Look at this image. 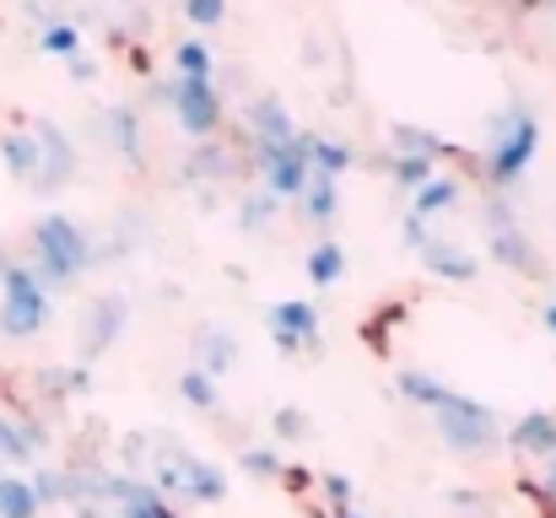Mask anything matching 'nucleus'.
<instances>
[{"instance_id": "nucleus-1", "label": "nucleus", "mask_w": 556, "mask_h": 518, "mask_svg": "<svg viewBox=\"0 0 556 518\" xmlns=\"http://www.w3.org/2000/svg\"><path fill=\"white\" fill-rule=\"evenodd\" d=\"M27 265L54 298V292H71L81 276H92L103 260H98V238L81 222H71L65 211H43L27 232Z\"/></svg>"}, {"instance_id": "nucleus-2", "label": "nucleus", "mask_w": 556, "mask_h": 518, "mask_svg": "<svg viewBox=\"0 0 556 518\" xmlns=\"http://www.w3.org/2000/svg\"><path fill=\"white\" fill-rule=\"evenodd\" d=\"M427 416H432L438 443H443L448 454H459V459H492V454L503 448V416H497L492 405L470 400V394H454V389H448Z\"/></svg>"}, {"instance_id": "nucleus-3", "label": "nucleus", "mask_w": 556, "mask_h": 518, "mask_svg": "<svg viewBox=\"0 0 556 518\" xmlns=\"http://www.w3.org/2000/svg\"><path fill=\"white\" fill-rule=\"evenodd\" d=\"M535 152H541V119L525 103H508L503 114H492V147L481 157V178L492 189H514L530 173Z\"/></svg>"}, {"instance_id": "nucleus-4", "label": "nucleus", "mask_w": 556, "mask_h": 518, "mask_svg": "<svg viewBox=\"0 0 556 518\" xmlns=\"http://www.w3.org/2000/svg\"><path fill=\"white\" fill-rule=\"evenodd\" d=\"M49 292H43V281L33 276V265L27 260H11L5 270H0V336L5 341H33V336H43V325H49Z\"/></svg>"}, {"instance_id": "nucleus-5", "label": "nucleus", "mask_w": 556, "mask_h": 518, "mask_svg": "<svg viewBox=\"0 0 556 518\" xmlns=\"http://www.w3.org/2000/svg\"><path fill=\"white\" fill-rule=\"evenodd\" d=\"M481 222H486V254H492V265H503L508 276H519V281H546V265H541V249L530 243V232L519 227V216L508 211V200H486V211H481Z\"/></svg>"}, {"instance_id": "nucleus-6", "label": "nucleus", "mask_w": 556, "mask_h": 518, "mask_svg": "<svg viewBox=\"0 0 556 518\" xmlns=\"http://www.w3.org/2000/svg\"><path fill=\"white\" fill-rule=\"evenodd\" d=\"M152 487L174 503H200V508H222L227 503V492H232V481H227V470L222 465H211V459H194V454H174V459H163L157 470H152Z\"/></svg>"}, {"instance_id": "nucleus-7", "label": "nucleus", "mask_w": 556, "mask_h": 518, "mask_svg": "<svg viewBox=\"0 0 556 518\" xmlns=\"http://www.w3.org/2000/svg\"><path fill=\"white\" fill-rule=\"evenodd\" d=\"M27 130H33V141H38V173H33V184H27V189L49 200V194H60V189L76 178L81 157H76V141H71L54 119H33Z\"/></svg>"}, {"instance_id": "nucleus-8", "label": "nucleus", "mask_w": 556, "mask_h": 518, "mask_svg": "<svg viewBox=\"0 0 556 518\" xmlns=\"http://www.w3.org/2000/svg\"><path fill=\"white\" fill-rule=\"evenodd\" d=\"M254 168L265 178V194H276V200H298L303 189H308V147H303V130L292 136V141H281V147H254Z\"/></svg>"}, {"instance_id": "nucleus-9", "label": "nucleus", "mask_w": 556, "mask_h": 518, "mask_svg": "<svg viewBox=\"0 0 556 518\" xmlns=\"http://www.w3.org/2000/svg\"><path fill=\"white\" fill-rule=\"evenodd\" d=\"M265 336L281 356H308L319 351V308L308 298H287L265 308Z\"/></svg>"}, {"instance_id": "nucleus-10", "label": "nucleus", "mask_w": 556, "mask_h": 518, "mask_svg": "<svg viewBox=\"0 0 556 518\" xmlns=\"http://www.w3.org/2000/svg\"><path fill=\"white\" fill-rule=\"evenodd\" d=\"M125 325H130V298L125 292H98L92 303H87V314H81V367H92L103 351H114L119 336H125Z\"/></svg>"}, {"instance_id": "nucleus-11", "label": "nucleus", "mask_w": 556, "mask_h": 518, "mask_svg": "<svg viewBox=\"0 0 556 518\" xmlns=\"http://www.w3.org/2000/svg\"><path fill=\"white\" fill-rule=\"evenodd\" d=\"M168 109H174V119H179V130H185L189 141H211L222 130V92H216V81H189V76H179Z\"/></svg>"}, {"instance_id": "nucleus-12", "label": "nucleus", "mask_w": 556, "mask_h": 518, "mask_svg": "<svg viewBox=\"0 0 556 518\" xmlns=\"http://www.w3.org/2000/svg\"><path fill=\"white\" fill-rule=\"evenodd\" d=\"M503 448H508L514 459H530V465L552 459L556 454V410H525V416L503 432Z\"/></svg>"}, {"instance_id": "nucleus-13", "label": "nucleus", "mask_w": 556, "mask_h": 518, "mask_svg": "<svg viewBox=\"0 0 556 518\" xmlns=\"http://www.w3.org/2000/svg\"><path fill=\"white\" fill-rule=\"evenodd\" d=\"M189 351H194L189 367H200V372H211V378H227V372L238 367V336L222 330V325H200V330L189 336Z\"/></svg>"}, {"instance_id": "nucleus-14", "label": "nucleus", "mask_w": 556, "mask_h": 518, "mask_svg": "<svg viewBox=\"0 0 556 518\" xmlns=\"http://www.w3.org/2000/svg\"><path fill=\"white\" fill-rule=\"evenodd\" d=\"M243 119H249V141H254V147H281V141L298 136V125H292V114H287V103H281L276 92H260Z\"/></svg>"}, {"instance_id": "nucleus-15", "label": "nucleus", "mask_w": 556, "mask_h": 518, "mask_svg": "<svg viewBox=\"0 0 556 518\" xmlns=\"http://www.w3.org/2000/svg\"><path fill=\"white\" fill-rule=\"evenodd\" d=\"M416 260L427 265V276H438V281H476L481 276V260L476 254H465L459 243H448V238H427L421 249H416Z\"/></svg>"}, {"instance_id": "nucleus-16", "label": "nucleus", "mask_w": 556, "mask_h": 518, "mask_svg": "<svg viewBox=\"0 0 556 518\" xmlns=\"http://www.w3.org/2000/svg\"><path fill=\"white\" fill-rule=\"evenodd\" d=\"M103 136H109V147H114L130 168H141V157H147V130H141V114H136L130 103L103 109Z\"/></svg>"}, {"instance_id": "nucleus-17", "label": "nucleus", "mask_w": 556, "mask_h": 518, "mask_svg": "<svg viewBox=\"0 0 556 518\" xmlns=\"http://www.w3.org/2000/svg\"><path fill=\"white\" fill-rule=\"evenodd\" d=\"M389 147H394V157H427V163H438V157H459V163H481V157H465L459 147H448L443 136H432V130H421V125H389Z\"/></svg>"}, {"instance_id": "nucleus-18", "label": "nucleus", "mask_w": 556, "mask_h": 518, "mask_svg": "<svg viewBox=\"0 0 556 518\" xmlns=\"http://www.w3.org/2000/svg\"><path fill=\"white\" fill-rule=\"evenodd\" d=\"M179 178H185V184H222V178H232V147H222L216 136H211V141H194Z\"/></svg>"}, {"instance_id": "nucleus-19", "label": "nucleus", "mask_w": 556, "mask_h": 518, "mask_svg": "<svg viewBox=\"0 0 556 518\" xmlns=\"http://www.w3.org/2000/svg\"><path fill=\"white\" fill-rule=\"evenodd\" d=\"M459 200H465V184H459V178H443V173H432L421 189H410V216L432 222V216H448Z\"/></svg>"}, {"instance_id": "nucleus-20", "label": "nucleus", "mask_w": 556, "mask_h": 518, "mask_svg": "<svg viewBox=\"0 0 556 518\" xmlns=\"http://www.w3.org/2000/svg\"><path fill=\"white\" fill-rule=\"evenodd\" d=\"M33 389L49 400V405H60V400H76V394H92V367H43L38 378H33Z\"/></svg>"}, {"instance_id": "nucleus-21", "label": "nucleus", "mask_w": 556, "mask_h": 518, "mask_svg": "<svg viewBox=\"0 0 556 518\" xmlns=\"http://www.w3.org/2000/svg\"><path fill=\"white\" fill-rule=\"evenodd\" d=\"M0 163H5V173H11L16 184H33V173H38V141H33L27 125L0 130Z\"/></svg>"}, {"instance_id": "nucleus-22", "label": "nucleus", "mask_w": 556, "mask_h": 518, "mask_svg": "<svg viewBox=\"0 0 556 518\" xmlns=\"http://www.w3.org/2000/svg\"><path fill=\"white\" fill-rule=\"evenodd\" d=\"M303 270H308V287H314V292H330V287L346 276V249H341L336 238H319V243L308 249Z\"/></svg>"}, {"instance_id": "nucleus-23", "label": "nucleus", "mask_w": 556, "mask_h": 518, "mask_svg": "<svg viewBox=\"0 0 556 518\" xmlns=\"http://www.w3.org/2000/svg\"><path fill=\"white\" fill-rule=\"evenodd\" d=\"M303 147H308V168L319 173V178H341V173L357 163V152L346 141H336V136H308L303 130Z\"/></svg>"}, {"instance_id": "nucleus-24", "label": "nucleus", "mask_w": 556, "mask_h": 518, "mask_svg": "<svg viewBox=\"0 0 556 518\" xmlns=\"http://www.w3.org/2000/svg\"><path fill=\"white\" fill-rule=\"evenodd\" d=\"M298 200H303V222H308V227H330V222L341 216V189H336V178H319V173H314Z\"/></svg>"}, {"instance_id": "nucleus-25", "label": "nucleus", "mask_w": 556, "mask_h": 518, "mask_svg": "<svg viewBox=\"0 0 556 518\" xmlns=\"http://www.w3.org/2000/svg\"><path fill=\"white\" fill-rule=\"evenodd\" d=\"M394 394H400L405 405H416V410H432V405L448 394V383H438V378L421 372V367H405V372L394 378Z\"/></svg>"}, {"instance_id": "nucleus-26", "label": "nucleus", "mask_w": 556, "mask_h": 518, "mask_svg": "<svg viewBox=\"0 0 556 518\" xmlns=\"http://www.w3.org/2000/svg\"><path fill=\"white\" fill-rule=\"evenodd\" d=\"M38 497H33V487H27V476H16V470H0V518H38Z\"/></svg>"}, {"instance_id": "nucleus-27", "label": "nucleus", "mask_w": 556, "mask_h": 518, "mask_svg": "<svg viewBox=\"0 0 556 518\" xmlns=\"http://www.w3.org/2000/svg\"><path fill=\"white\" fill-rule=\"evenodd\" d=\"M179 394H185L189 410H200V416L222 410V389H216V378L200 372V367H185V372H179Z\"/></svg>"}, {"instance_id": "nucleus-28", "label": "nucleus", "mask_w": 556, "mask_h": 518, "mask_svg": "<svg viewBox=\"0 0 556 518\" xmlns=\"http://www.w3.org/2000/svg\"><path fill=\"white\" fill-rule=\"evenodd\" d=\"M519 492L541 508V518H556V454L535 465V476H519Z\"/></svg>"}, {"instance_id": "nucleus-29", "label": "nucleus", "mask_w": 556, "mask_h": 518, "mask_svg": "<svg viewBox=\"0 0 556 518\" xmlns=\"http://www.w3.org/2000/svg\"><path fill=\"white\" fill-rule=\"evenodd\" d=\"M38 54H49V60H76V54H81V27H76V16L38 27Z\"/></svg>"}, {"instance_id": "nucleus-30", "label": "nucleus", "mask_w": 556, "mask_h": 518, "mask_svg": "<svg viewBox=\"0 0 556 518\" xmlns=\"http://www.w3.org/2000/svg\"><path fill=\"white\" fill-rule=\"evenodd\" d=\"M174 65H179V76H189V81H211L216 76V54H211L205 38H185L174 49Z\"/></svg>"}, {"instance_id": "nucleus-31", "label": "nucleus", "mask_w": 556, "mask_h": 518, "mask_svg": "<svg viewBox=\"0 0 556 518\" xmlns=\"http://www.w3.org/2000/svg\"><path fill=\"white\" fill-rule=\"evenodd\" d=\"M276 211H281V200H276V194L249 189V194L238 200V227H243V232H265V227L276 222Z\"/></svg>"}, {"instance_id": "nucleus-32", "label": "nucleus", "mask_w": 556, "mask_h": 518, "mask_svg": "<svg viewBox=\"0 0 556 518\" xmlns=\"http://www.w3.org/2000/svg\"><path fill=\"white\" fill-rule=\"evenodd\" d=\"M27 487H33L38 508H65V470L60 465H33L27 470Z\"/></svg>"}, {"instance_id": "nucleus-33", "label": "nucleus", "mask_w": 556, "mask_h": 518, "mask_svg": "<svg viewBox=\"0 0 556 518\" xmlns=\"http://www.w3.org/2000/svg\"><path fill=\"white\" fill-rule=\"evenodd\" d=\"M270 432H276L281 443H308V438H314V421H308L298 405H276V410H270Z\"/></svg>"}, {"instance_id": "nucleus-34", "label": "nucleus", "mask_w": 556, "mask_h": 518, "mask_svg": "<svg viewBox=\"0 0 556 518\" xmlns=\"http://www.w3.org/2000/svg\"><path fill=\"white\" fill-rule=\"evenodd\" d=\"M383 173H389L400 189H421V184L438 173V163H427V157H394V152H389V157H383Z\"/></svg>"}, {"instance_id": "nucleus-35", "label": "nucleus", "mask_w": 556, "mask_h": 518, "mask_svg": "<svg viewBox=\"0 0 556 518\" xmlns=\"http://www.w3.org/2000/svg\"><path fill=\"white\" fill-rule=\"evenodd\" d=\"M238 465H243L249 481H281V465H287V459H281L276 448H260V443H254V448L238 454Z\"/></svg>"}, {"instance_id": "nucleus-36", "label": "nucleus", "mask_w": 556, "mask_h": 518, "mask_svg": "<svg viewBox=\"0 0 556 518\" xmlns=\"http://www.w3.org/2000/svg\"><path fill=\"white\" fill-rule=\"evenodd\" d=\"M0 465H27V470L38 465V459H33V448L22 443V432H16V421H11L5 410H0Z\"/></svg>"}, {"instance_id": "nucleus-37", "label": "nucleus", "mask_w": 556, "mask_h": 518, "mask_svg": "<svg viewBox=\"0 0 556 518\" xmlns=\"http://www.w3.org/2000/svg\"><path fill=\"white\" fill-rule=\"evenodd\" d=\"M314 487L325 492V503H330V508H352V476H341V470H325Z\"/></svg>"}, {"instance_id": "nucleus-38", "label": "nucleus", "mask_w": 556, "mask_h": 518, "mask_svg": "<svg viewBox=\"0 0 556 518\" xmlns=\"http://www.w3.org/2000/svg\"><path fill=\"white\" fill-rule=\"evenodd\" d=\"M227 16V0H185V22L194 27H216Z\"/></svg>"}, {"instance_id": "nucleus-39", "label": "nucleus", "mask_w": 556, "mask_h": 518, "mask_svg": "<svg viewBox=\"0 0 556 518\" xmlns=\"http://www.w3.org/2000/svg\"><path fill=\"white\" fill-rule=\"evenodd\" d=\"M22 5H27V16H33L38 27H49V22H71V11H65L71 0H22Z\"/></svg>"}, {"instance_id": "nucleus-40", "label": "nucleus", "mask_w": 556, "mask_h": 518, "mask_svg": "<svg viewBox=\"0 0 556 518\" xmlns=\"http://www.w3.org/2000/svg\"><path fill=\"white\" fill-rule=\"evenodd\" d=\"M314 481H319V476H314L308 465H281V487H287L292 497H308V492H314Z\"/></svg>"}, {"instance_id": "nucleus-41", "label": "nucleus", "mask_w": 556, "mask_h": 518, "mask_svg": "<svg viewBox=\"0 0 556 518\" xmlns=\"http://www.w3.org/2000/svg\"><path fill=\"white\" fill-rule=\"evenodd\" d=\"M400 232H405V249H421V243L432 238V232H427V222H421V216H410V211H405V222H400Z\"/></svg>"}, {"instance_id": "nucleus-42", "label": "nucleus", "mask_w": 556, "mask_h": 518, "mask_svg": "<svg viewBox=\"0 0 556 518\" xmlns=\"http://www.w3.org/2000/svg\"><path fill=\"white\" fill-rule=\"evenodd\" d=\"M65 71H71V81H98V60H87V54L65 60Z\"/></svg>"}, {"instance_id": "nucleus-43", "label": "nucleus", "mask_w": 556, "mask_h": 518, "mask_svg": "<svg viewBox=\"0 0 556 518\" xmlns=\"http://www.w3.org/2000/svg\"><path fill=\"white\" fill-rule=\"evenodd\" d=\"M541 325H546V336H556V298L541 308Z\"/></svg>"}, {"instance_id": "nucleus-44", "label": "nucleus", "mask_w": 556, "mask_h": 518, "mask_svg": "<svg viewBox=\"0 0 556 518\" xmlns=\"http://www.w3.org/2000/svg\"><path fill=\"white\" fill-rule=\"evenodd\" d=\"M71 518H109L103 508H92V503H81V508H71Z\"/></svg>"}, {"instance_id": "nucleus-45", "label": "nucleus", "mask_w": 556, "mask_h": 518, "mask_svg": "<svg viewBox=\"0 0 556 518\" xmlns=\"http://www.w3.org/2000/svg\"><path fill=\"white\" fill-rule=\"evenodd\" d=\"M330 518H368V514H357V508H330Z\"/></svg>"}, {"instance_id": "nucleus-46", "label": "nucleus", "mask_w": 556, "mask_h": 518, "mask_svg": "<svg viewBox=\"0 0 556 518\" xmlns=\"http://www.w3.org/2000/svg\"><path fill=\"white\" fill-rule=\"evenodd\" d=\"M525 5H556V0H525Z\"/></svg>"}]
</instances>
